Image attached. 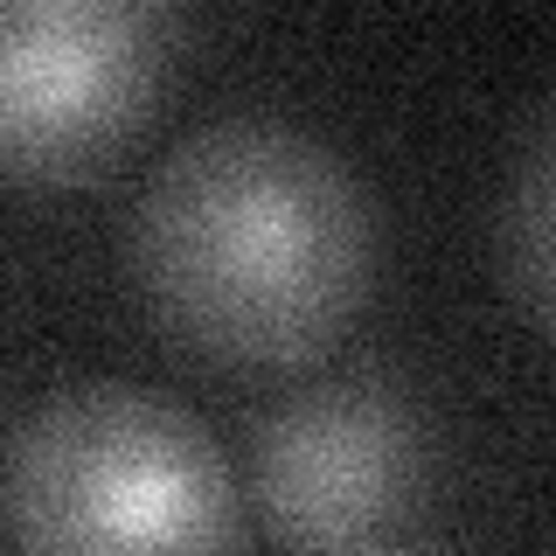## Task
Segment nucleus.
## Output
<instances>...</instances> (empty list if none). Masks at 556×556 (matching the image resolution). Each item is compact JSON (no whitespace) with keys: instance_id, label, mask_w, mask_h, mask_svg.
I'll return each mask as SVG.
<instances>
[{"instance_id":"f257e3e1","label":"nucleus","mask_w":556,"mask_h":556,"mask_svg":"<svg viewBox=\"0 0 556 556\" xmlns=\"http://www.w3.org/2000/svg\"><path fill=\"white\" fill-rule=\"evenodd\" d=\"M376 278L355 167L286 118L195 126L132 202V286L188 362L286 376L348 334Z\"/></svg>"},{"instance_id":"f03ea898","label":"nucleus","mask_w":556,"mask_h":556,"mask_svg":"<svg viewBox=\"0 0 556 556\" xmlns=\"http://www.w3.org/2000/svg\"><path fill=\"white\" fill-rule=\"evenodd\" d=\"M0 529L14 556H243V494L174 396L70 382L14 425Z\"/></svg>"},{"instance_id":"7ed1b4c3","label":"nucleus","mask_w":556,"mask_h":556,"mask_svg":"<svg viewBox=\"0 0 556 556\" xmlns=\"http://www.w3.org/2000/svg\"><path fill=\"white\" fill-rule=\"evenodd\" d=\"M188 22L153 0H0V188H77L153 118Z\"/></svg>"},{"instance_id":"20e7f679","label":"nucleus","mask_w":556,"mask_h":556,"mask_svg":"<svg viewBox=\"0 0 556 556\" xmlns=\"http://www.w3.org/2000/svg\"><path fill=\"white\" fill-rule=\"evenodd\" d=\"M431 431L410 390L382 369H341L251 431V501L278 543L306 556H362L425 501Z\"/></svg>"},{"instance_id":"39448f33","label":"nucleus","mask_w":556,"mask_h":556,"mask_svg":"<svg viewBox=\"0 0 556 556\" xmlns=\"http://www.w3.org/2000/svg\"><path fill=\"white\" fill-rule=\"evenodd\" d=\"M501 271L515 306L556 348V98L535 112L501 195Z\"/></svg>"},{"instance_id":"423d86ee","label":"nucleus","mask_w":556,"mask_h":556,"mask_svg":"<svg viewBox=\"0 0 556 556\" xmlns=\"http://www.w3.org/2000/svg\"><path fill=\"white\" fill-rule=\"evenodd\" d=\"M362 556H376V549H362Z\"/></svg>"}]
</instances>
